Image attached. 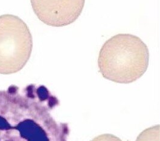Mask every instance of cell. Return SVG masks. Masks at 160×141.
Listing matches in <instances>:
<instances>
[{
    "label": "cell",
    "instance_id": "cell-5",
    "mask_svg": "<svg viewBox=\"0 0 160 141\" xmlns=\"http://www.w3.org/2000/svg\"><path fill=\"white\" fill-rule=\"evenodd\" d=\"M136 141H160V125L149 127L141 133Z\"/></svg>",
    "mask_w": 160,
    "mask_h": 141
},
{
    "label": "cell",
    "instance_id": "cell-3",
    "mask_svg": "<svg viewBox=\"0 0 160 141\" xmlns=\"http://www.w3.org/2000/svg\"><path fill=\"white\" fill-rule=\"evenodd\" d=\"M33 37L29 27L19 17L0 16V74L18 72L26 65L32 52Z\"/></svg>",
    "mask_w": 160,
    "mask_h": 141
},
{
    "label": "cell",
    "instance_id": "cell-4",
    "mask_svg": "<svg viewBox=\"0 0 160 141\" xmlns=\"http://www.w3.org/2000/svg\"><path fill=\"white\" fill-rule=\"evenodd\" d=\"M37 17L49 26L61 27L79 17L85 0H30Z\"/></svg>",
    "mask_w": 160,
    "mask_h": 141
},
{
    "label": "cell",
    "instance_id": "cell-6",
    "mask_svg": "<svg viewBox=\"0 0 160 141\" xmlns=\"http://www.w3.org/2000/svg\"><path fill=\"white\" fill-rule=\"evenodd\" d=\"M90 141H122L120 138L111 134H103Z\"/></svg>",
    "mask_w": 160,
    "mask_h": 141
},
{
    "label": "cell",
    "instance_id": "cell-1",
    "mask_svg": "<svg viewBox=\"0 0 160 141\" xmlns=\"http://www.w3.org/2000/svg\"><path fill=\"white\" fill-rule=\"evenodd\" d=\"M59 105L44 85L0 90V141H67L68 124L53 115Z\"/></svg>",
    "mask_w": 160,
    "mask_h": 141
},
{
    "label": "cell",
    "instance_id": "cell-2",
    "mask_svg": "<svg viewBox=\"0 0 160 141\" xmlns=\"http://www.w3.org/2000/svg\"><path fill=\"white\" fill-rule=\"evenodd\" d=\"M149 62V49L140 37L131 34H118L103 45L98 66L105 79L128 84L142 77Z\"/></svg>",
    "mask_w": 160,
    "mask_h": 141
}]
</instances>
